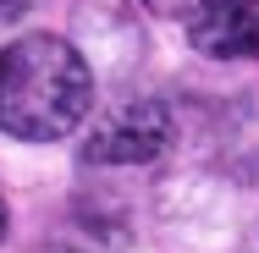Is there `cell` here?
Listing matches in <instances>:
<instances>
[{
	"label": "cell",
	"instance_id": "cell-1",
	"mask_svg": "<svg viewBox=\"0 0 259 253\" xmlns=\"http://www.w3.org/2000/svg\"><path fill=\"white\" fill-rule=\"evenodd\" d=\"M94 66L61 33H22L0 50V132L17 143H55L83 127Z\"/></svg>",
	"mask_w": 259,
	"mask_h": 253
},
{
	"label": "cell",
	"instance_id": "cell-2",
	"mask_svg": "<svg viewBox=\"0 0 259 253\" xmlns=\"http://www.w3.org/2000/svg\"><path fill=\"white\" fill-rule=\"evenodd\" d=\"M177 121L160 99H116L100 110L83 132V160L89 165H149L171 149Z\"/></svg>",
	"mask_w": 259,
	"mask_h": 253
},
{
	"label": "cell",
	"instance_id": "cell-3",
	"mask_svg": "<svg viewBox=\"0 0 259 253\" xmlns=\"http://www.w3.org/2000/svg\"><path fill=\"white\" fill-rule=\"evenodd\" d=\"M188 39L204 61H259V0H204Z\"/></svg>",
	"mask_w": 259,
	"mask_h": 253
},
{
	"label": "cell",
	"instance_id": "cell-4",
	"mask_svg": "<svg viewBox=\"0 0 259 253\" xmlns=\"http://www.w3.org/2000/svg\"><path fill=\"white\" fill-rule=\"evenodd\" d=\"M138 6H149L155 17H193L204 0H138Z\"/></svg>",
	"mask_w": 259,
	"mask_h": 253
},
{
	"label": "cell",
	"instance_id": "cell-5",
	"mask_svg": "<svg viewBox=\"0 0 259 253\" xmlns=\"http://www.w3.org/2000/svg\"><path fill=\"white\" fill-rule=\"evenodd\" d=\"M28 6H33V0H0V22H17Z\"/></svg>",
	"mask_w": 259,
	"mask_h": 253
},
{
	"label": "cell",
	"instance_id": "cell-6",
	"mask_svg": "<svg viewBox=\"0 0 259 253\" xmlns=\"http://www.w3.org/2000/svg\"><path fill=\"white\" fill-rule=\"evenodd\" d=\"M6 220H11V209H6V193H0V242H6Z\"/></svg>",
	"mask_w": 259,
	"mask_h": 253
}]
</instances>
